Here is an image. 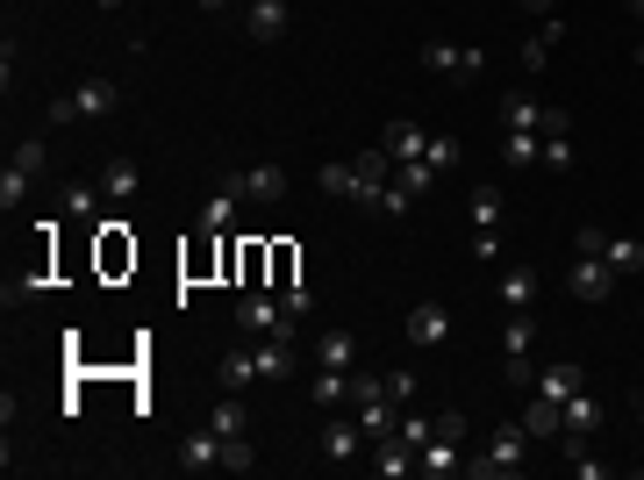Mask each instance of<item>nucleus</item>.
I'll list each match as a JSON object with an SVG mask.
<instances>
[{
    "instance_id": "f257e3e1",
    "label": "nucleus",
    "mask_w": 644,
    "mask_h": 480,
    "mask_svg": "<svg viewBox=\"0 0 644 480\" xmlns=\"http://www.w3.org/2000/svg\"><path fill=\"white\" fill-rule=\"evenodd\" d=\"M530 466V430L523 423H494V438H487V452H466V473L473 480H509V473H523Z\"/></svg>"
},
{
    "instance_id": "f03ea898",
    "label": "nucleus",
    "mask_w": 644,
    "mask_h": 480,
    "mask_svg": "<svg viewBox=\"0 0 644 480\" xmlns=\"http://www.w3.org/2000/svg\"><path fill=\"white\" fill-rule=\"evenodd\" d=\"M115 108H122L115 79H86V86H72V94L51 101V122H101V115H115Z\"/></svg>"
},
{
    "instance_id": "7ed1b4c3",
    "label": "nucleus",
    "mask_w": 644,
    "mask_h": 480,
    "mask_svg": "<svg viewBox=\"0 0 644 480\" xmlns=\"http://www.w3.org/2000/svg\"><path fill=\"white\" fill-rule=\"evenodd\" d=\"M423 72H437V79H458V86H473L480 79V65H487V51L480 44H423Z\"/></svg>"
},
{
    "instance_id": "20e7f679",
    "label": "nucleus",
    "mask_w": 644,
    "mask_h": 480,
    "mask_svg": "<svg viewBox=\"0 0 644 480\" xmlns=\"http://www.w3.org/2000/svg\"><path fill=\"white\" fill-rule=\"evenodd\" d=\"M573 251H594V258H609L616 273H644V244H637V237H616V230H602V223L573 230Z\"/></svg>"
},
{
    "instance_id": "39448f33",
    "label": "nucleus",
    "mask_w": 644,
    "mask_h": 480,
    "mask_svg": "<svg viewBox=\"0 0 644 480\" xmlns=\"http://www.w3.org/2000/svg\"><path fill=\"white\" fill-rule=\"evenodd\" d=\"M237 323H244V337H294L301 316H294L287 301H272V294H244V301H237Z\"/></svg>"
},
{
    "instance_id": "423d86ee",
    "label": "nucleus",
    "mask_w": 644,
    "mask_h": 480,
    "mask_svg": "<svg viewBox=\"0 0 644 480\" xmlns=\"http://www.w3.org/2000/svg\"><path fill=\"white\" fill-rule=\"evenodd\" d=\"M566 287H573L580 301H609V294L623 287V273H616L609 258H594V251H573V273H566Z\"/></svg>"
},
{
    "instance_id": "0eeeda50",
    "label": "nucleus",
    "mask_w": 644,
    "mask_h": 480,
    "mask_svg": "<svg viewBox=\"0 0 644 480\" xmlns=\"http://www.w3.org/2000/svg\"><path fill=\"white\" fill-rule=\"evenodd\" d=\"M366 452H373V438H366L358 416H330V423H322V459L351 466V459H366Z\"/></svg>"
},
{
    "instance_id": "6e6552de",
    "label": "nucleus",
    "mask_w": 644,
    "mask_h": 480,
    "mask_svg": "<svg viewBox=\"0 0 644 480\" xmlns=\"http://www.w3.org/2000/svg\"><path fill=\"white\" fill-rule=\"evenodd\" d=\"M416 473H430V480H458V473H466V438L437 430V438L416 452Z\"/></svg>"
},
{
    "instance_id": "1a4fd4ad",
    "label": "nucleus",
    "mask_w": 644,
    "mask_h": 480,
    "mask_svg": "<svg viewBox=\"0 0 644 480\" xmlns=\"http://www.w3.org/2000/svg\"><path fill=\"white\" fill-rule=\"evenodd\" d=\"M366 466H373L380 480H401V473H416V445H408L401 430H387V438H373V452H366Z\"/></svg>"
},
{
    "instance_id": "9d476101",
    "label": "nucleus",
    "mask_w": 644,
    "mask_h": 480,
    "mask_svg": "<svg viewBox=\"0 0 644 480\" xmlns=\"http://www.w3.org/2000/svg\"><path fill=\"white\" fill-rule=\"evenodd\" d=\"M287 22H294L287 0H244V29H251L258 44H280V36H287Z\"/></svg>"
},
{
    "instance_id": "9b49d317",
    "label": "nucleus",
    "mask_w": 644,
    "mask_h": 480,
    "mask_svg": "<svg viewBox=\"0 0 644 480\" xmlns=\"http://www.w3.org/2000/svg\"><path fill=\"white\" fill-rule=\"evenodd\" d=\"M230 180H237V194L258 201V208H272L280 194H287V165H251V172H230Z\"/></svg>"
},
{
    "instance_id": "f8f14e48",
    "label": "nucleus",
    "mask_w": 644,
    "mask_h": 480,
    "mask_svg": "<svg viewBox=\"0 0 644 480\" xmlns=\"http://www.w3.org/2000/svg\"><path fill=\"white\" fill-rule=\"evenodd\" d=\"M251 359H258V380H294V337H251Z\"/></svg>"
},
{
    "instance_id": "ddd939ff",
    "label": "nucleus",
    "mask_w": 644,
    "mask_h": 480,
    "mask_svg": "<svg viewBox=\"0 0 644 480\" xmlns=\"http://www.w3.org/2000/svg\"><path fill=\"white\" fill-rule=\"evenodd\" d=\"M237 208H244L237 180H222V187L208 194V208H201V230H208V237H230V230H237Z\"/></svg>"
},
{
    "instance_id": "4468645a",
    "label": "nucleus",
    "mask_w": 644,
    "mask_h": 480,
    "mask_svg": "<svg viewBox=\"0 0 644 480\" xmlns=\"http://www.w3.org/2000/svg\"><path fill=\"white\" fill-rule=\"evenodd\" d=\"M516 423L530 430V445H544V438H559V430H566V402H552V395H530V409L516 416Z\"/></svg>"
},
{
    "instance_id": "2eb2a0df",
    "label": "nucleus",
    "mask_w": 644,
    "mask_h": 480,
    "mask_svg": "<svg viewBox=\"0 0 644 480\" xmlns=\"http://www.w3.org/2000/svg\"><path fill=\"white\" fill-rule=\"evenodd\" d=\"M451 337V309L444 301H416L408 309V344H444Z\"/></svg>"
},
{
    "instance_id": "dca6fc26",
    "label": "nucleus",
    "mask_w": 644,
    "mask_h": 480,
    "mask_svg": "<svg viewBox=\"0 0 644 480\" xmlns=\"http://www.w3.org/2000/svg\"><path fill=\"white\" fill-rule=\"evenodd\" d=\"M559 36H566V22H559V15H537V29L523 36V72H530V79L552 65V44H559Z\"/></svg>"
},
{
    "instance_id": "f3484780",
    "label": "nucleus",
    "mask_w": 644,
    "mask_h": 480,
    "mask_svg": "<svg viewBox=\"0 0 644 480\" xmlns=\"http://www.w3.org/2000/svg\"><path fill=\"white\" fill-rule=\"evenodd\" d=\"M501 165L509 172H537L544 165V137L537 130H501Z\"/></svg>"
},
{
    "instance_id": "a211bd4d",
    "label": "nucleus",
    "mask_w": 644,
    "mask_h": 480,
    "mask_svg": "<svg viewBox=\"0 0 644 480\" xmlns=\"http://www.w3.org/2000/svg\"><path fill=\"white\" fill-rule=\"evenodd\" d=\"M380 151H387L394 165H408V158H423V151H430V130H423V122H387Z\"/></svg>"
},
{
    "instance_id": "6ab92c4d",
    "label": "nucleus",
    "mask_w": 644,
    "mask_h": 480,
    "mask_svg": "<svg viewBox=\"0 0 644 480\" xmlns=\"http://www.w3.org/2000/svg\"><path fill=\"white\" fill-rule=\"evenodd\" d=\"M587 387V373H580L573 359H559V366H544L537 380H530V395H552V402H566V395H580Z\"/></svg>"
},
{
    "instance_id": "aec40b11",
    "label": "nucleus",
    "mask_w": 644,
    "mask_h": 480,
    "mask_svg": "<svg viewBox=\"0 0 644 480\" xmlns=\"http://www.w3.org/2000/svg\"><path fill=\"white\" fill-rule=\"evenodd\" d=\"M308 395H315L322 409L351 402V366H315V373H308Z\"/></svg>"
},
{
    "instance_id": "412c9836",
    "label": "nucleus",
    "mask_w": 644,
    "mask_h": 480,
    "mask_svg": "<svg viewBox=\"0 0 644 480\" xmlns=\"http://www.w3.org/2000/svg\"><path fill=\"white\" fill-rule=\"evenodd\" d=\"M315 187L337 194V201H366V180H358V165H315Z\"/></svg>"
},
{
    "instance_id": "4be33fe9",
    "label": "nucleus",
    "mask_w": 644,
    "mask_h": 480,
    "mask_svg": "<svg viewBox=\"0 0 644 480\" xmlns=\"http://www.w3.org/2000/svg\"><path fill=\"white\" fill-rule=\"evenodd\" d=\"M494 294H501V309H509V316H516V309H530V301H537V273H530V266H509Z\"/></svg>"
},
{
    "instance_id": "5701e85b",
    "label": "nucleus",
    "mask_w": 644,
    "mask_h": 480,
    "mask_svg": "<svg viewBox=\"0 0 644 480\" xmlns=\"http://www.w3.org/2000/svg\"><path fill=\"white\" fill-rule=\"evenodd\" d=\"M179 466H187V473H208V466H222V438H215V430H194L187 445H179Z\"/></svg>"
},
{
    "instance_id": "b1692460",
    "label": "nucleus",
    "mask_w": 644,
    "mask_h": 480,
    "mask_svg": "<svg viewBox=\"0 0 644 480\" xmlns=\"http://www.w3.org/2000/svg\"><path fill=\"white\" fill-rule=\"evenodd\" d=\"M315 366H358V337L351 330H322L315 337Z\"/></svg>"
},
{
    "instance_id": "393cba45",
    "label": "nucleus",
    "mask_w": 644,
    "mask_h": 480,
    "mask_svg": "<svg viewBox=\"0 0 644 480\" xmlns=\"http://www.w3.org/2000/svg\"><path fill=\"white\" fill-rule=\"evenodd\" d=\"M587 430H602V402L580 387V395H566V438H587Z\"/></svg>"
},
{
    "instance_id": "a878e982",
    "label": "nucleus",
    "mask_w": 644,
    "mask_h": 480,
    "mask_svg": "<svg viewBox=\"0 0 644 480\" xmlns=\"http://www.w3.org/2000/svg\"><path fill=\"white\" fill-rule=\"evenodd\" d=\"M501 130H544V101H530V94H509V101H501Z\"/></svg>"
},
{
    "instance_id": "bb28decb",
    "label": "nucleus",
    "mask_w": 644,
    "mask_h": 480,
    "mask_svg": "<svg viewBox=\"0 0 644 480\" xmlns=\"http://www.w3.org/2000/svg\"><path fill=\"white\" fill-rule=\"evenodd\" d=\"M215 380L230 387V395H237V387H251V380H258V359H251V344H244V352H230V359L215 366Z\"/></svg>"
},
{
    "instance_id": "cd10ccee",
    "label": "nucleus",
    "mask_w": 644,
    "mask_h": 480,
    "mask_svg": "<svg viewBox=\"0 0 644 480\" xmlns=\"http://www.w3.org/2000/svg\"><path fill=\"white\" fill-rule=\"evenodd\" d=\"M136 187H144V172H136V165H129V158H115V165H108V172H101V194H108V201H129V194H136Z\"/></svg>"
},
{
    "instance_id": "c85d7f7f",
    "label": "nucleus",
    "mask_w": 644,
    "mask_h": 480,
    "mask_svg": "<svg viewBox=\"0 0 644 480\" xmlns=\"http://www.w3.org/2000/svg\"><path fill=\"white\" fill-rule=\"evenodd\" d=\"M530 344H537V323H530V309H516L509 330H501V352H509V359H530Z\"/></svg>"
},
{
    "instance_id": "c756f323",
    "label": "nucleus",
    "mask_w": 644,
    "mask_h": 480,
    "mask_svg": "<svg viewBox=\"0 0 644 480\" xmlns=\"http://www.w3.org/2000/svg\"><path fill=\"white\" fill-rule=\"evenodd\" d=\"M394 430H401L408 445L423 452V445H430V438H437V416H423V409H401V416H394Z\"/></svg>"
},
{
    "instance_id": "7c9ffc66",
    "label": "nucleus",
    "mask_w": 644,
    "mask_h": 480,
    "mask_svg": "<svg viewBox=\"0 0 644 480\" xmlns=\"http://www.w3.org/2000/svg\"><path fill=\"white\" fill-rule=\"evenodd\" d=\"M44 158H51V144H44V137H22L8 165H15V172H29V180H36V172H44Z\"/></svg>"
},
{
    "instance_id": "2f4dec72",
    "label": "nucleus",
    "mask_w": 644,
    "mask_h": 480,
    "mask_svg": "<svg viewBox=\"0 0 644 480\" xmlns=\"http://www.w3.org/2000/svg\"><path fill=\"white\" fill-rule=\"evenodd\" d=\"M501 223V187H473V230Z\"/></svg>"
},
{
    "instance_id": "473e14b6",
    "label": "nucleus",
    "mask_w": 644,
    "mask_h": 480,
    "mask_svg": "<svg viewBox=\"0 0 644 480\" xmlns=\"http://www.w3.org/2000/svg\"><path fill=\"white\" fill-rule=\"evenodd\" d=\"M251 466H258L251 438H222V473H251Z\"/></svg>"
},
{
    "instance_id": "72a5a7b5",
    "label": "nucleus",
    "mask_w": 644,
    "mask_h": 480,
    "mask_svg": "<svg viewBox=\"0 0 644 480\" xmlns=\"http://www.w3.org/2000/svg\"><path fill=\"white\" fill-rule=\"evenodd\" d=\"M208 430H215V438H244V409H237V402H215Z\"/></svg>"
},
{
    "instance_id": "f704fd0d",
    "label": "nucleus",
    "mask_w": 644,
    "mask_h": 480,
    "mask_svg": "<svg viewBox=\"0 0 644 480\" xmlns=\"http://www.w3.org/2000/svg\"><path fill=\"white\" fill-rule=\"evenodd\" d=\"M101 201H108L101 187H65V216H79V223H86V216H94Z\"/></svg>"
},
{
    "instance_id": "c9c22d12",
    "label": "nucleus",
    "mask_w": 644,
    "mask_h": 480,
    "mask_svg": "<svg viewBox=\"0 0 644 480\" xmlns=\"http://www.w3.org/2000/svg\"><path fill=\"white\" fill-rule=\"evenodd\" d=\"M573 130H566V137H544V165H552V172H566V165H573Z\"/></svg>"
},
{
    "instance_id": "e433bc0d",
    "label": "nucleus",
    "mask_w": 644,
    "mask_h": 480,
    "mask_svg": "<svg viewBox=\"0 0 644 480\" xmlns=\"http://www.w3.org/2000/svg\"><path fill=\"white\" fill-rule=\"evenodd\" d=\"M22 194H29V172H15V165H8V172H0V208L15 216V201H22Z\"/></svg>"
},
{
    "instance_id": "4c0bfd02",
    "label": "nucleus",
    "mask_w": 644,
    "mask_h": 480,
    "mask_svg": "<svg viewBox=\"0 0 644 480\" xmlns=\"http://www.w3.org/2000/svg\"><path fill=\"white\" fill-rule=\"evenodd\" d=\"M423 158H430L437 172H451V165H458V137H430V151H423Z\"/></svg>"
},
{
    "instance_id": "58836bf2",
    "label": "nucleus",
    "mask_w": 644,
    "mask_h": 480,
    "mask_svg": "<svg viewBox=\"0 0 644 480\" xmlns=\"http://www.w3.org/2000/svg\"><path fill=\"white\" fill-rule=\"evenodd\" d=\"M387 395L394 402H416V373H408V366H394V373H387Z\"/></svg>"
},
{
    "instance_id": "ea45409f",
    "label": "nucleus",
    "mask_w": 644,
    "mask_h": 480,
    "mask_svg": "<svg viewBox=\"0 0 644 480\" xmlns=\"http://www.w3.org/2000/svg\"><path fill=\"white\" fill-rule=\"evenodd\" d=\"M566 130H573V115H566V108H544V130H537V137H566Z\"/></svg>"
},
{
    "instance_id": "a19ab883",
    "label": "nucleus",
    "mask_w": 644,
    "mask_h": 480,
    "mask_svg": "<svg viewBox=\"0 0 644 480\" xmlns=\"http://www.w3.org/2000/svg\"><path fill=\"white\" fill-rule=\"evenodd\" d=\"M280 301H287L294 316H308V309H315V294H308V287H280Z\"/></svg>"
},
{
    "instance_id": "79ce46f5",
    "label": "nucleus",
    "mask_w": 644,
    "mask_h": 480,
    "mask_svg": "<svg viewBox=\"0 0 644 480\" xmlns=\"http://www.w3.org/2000/svg\"><path fill=\"white\" fill-rule=\"evenodd\" d=\"M523 8H530V15H552V0H523Z\"/></svg>"
},
{
    "instance_id": "37998d69",
    "label": "nucleus",
    "mask_w": 644,
    "mask_h": 480,
    "mask_svg": "<svg viewBox=\"0 0 644 480\" xmlns=\"http://www.w3.org/2000/svg\"><path fill=\"white\" fill-rule=\"evenodd\" d=\"M194 8H208V15H215V8H230V0H194Z\"/></svg>"
},
{
    "instance_id": "c03bdc74",
    "label": "nucleus",
    "mask_w": 644,
    "mask_h": 480,
    "mask_svg": "<svg viewBox=\"0 0 644 480\" xmlns=\"http://www.w3.org/2000/svg\"><path fill=\"white\" fill-rule=\"evenodd\" d=\"M623 8H630V15H637V22H644V0H623Z\"/></svg>"
},
{
    "instance_id": "a18cd8bd",
    "label": "nucleus",
    "mask_w": 644,
    "mask_h": 480,
    "mask_svg": "<svg viewBox=\"0 0 644 480\" xmlns=\"http://www.w3.org/2000/svg\"><path fill=\"white\" fill-rule=\"evenodd\" d=\"M637 430H644V395H637Z\"/></svg>"
},
{
    "instance_id": "49530a36",
    "label": "nucleus",
    "mask_w": 644,
    "mask_h": 480,
    "mask_svg": "<svg viewBox=\"0 0 644 480\" xmlns=\"http://www.w3.org/2000/svg\"><path fill=\"white\" fill-rule=\"evenodd\" d=\"M94 8H122V0H94Z\"/></svg>"
},
{
    "instance_id": "de8ad7c7",
    "label": "nucleus",
    "mask_w": 644,
    "mask_h": 480,
    "mask_svg": "<svg viewBox=\"0 0 644 480\" xmlns=\"http://www.w3.org/2000/svg\"><path fill=\"white\" fill-rule=\"evenodd\" d=\"M637 65H644V36H637Z\"/></svg>"
}]
</instances>
